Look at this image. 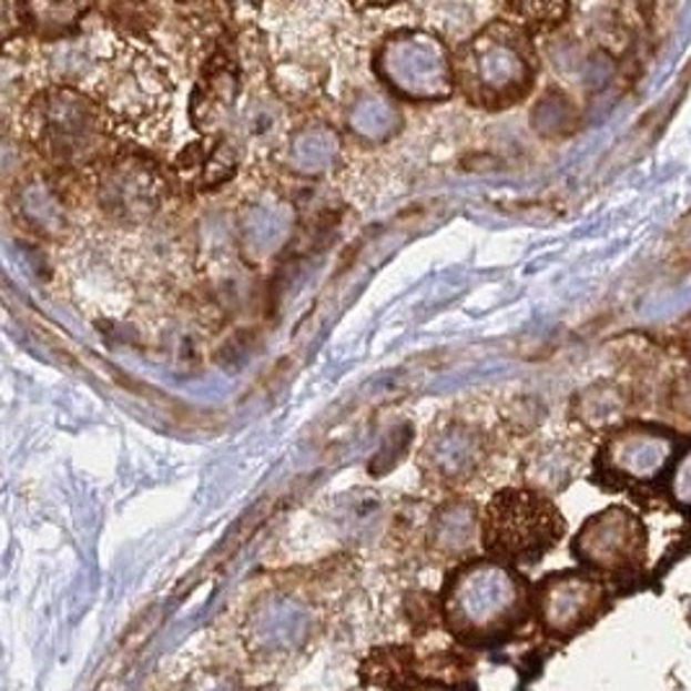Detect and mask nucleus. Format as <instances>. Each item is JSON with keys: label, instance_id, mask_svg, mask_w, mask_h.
Segmentation results:
<instances>
[{"label": "nucleus", "instance_id": "1", "mask_svg": "<svg viewBox=\"0 0 691 691\" xmlns=\"http://www.w3.org/2000/svg\"><path fill=\"white\" fill-rule=\"evenodd\" d=\"M528 586L510 565L474 559L454 570L443 590V619L458 640L489 642L526 619Z\"/></svg>", "mask_w": 691, "mask_h": 691}, {"label": "nucleus", "instance_id": "2", "mask_svg": "<svg viewBox=\"0 0 691 691\" xmlns=\"http://www.w3.org/2000/svg\"><path fill=\"white\" fill-rule=\"evenodd\" d=\"M565 534V518L555 502L531 489H502L489 500L481 541L497 562L531 565Z\"/></svg>", "mask_w": 691, "mask_h": 691}, {"label": "nucleus", "instance_id": "3", "mask_svg": "<svg viewBox=\"0 0 691 691\" xmlns=\"http://www.w3.org/2000/svg\"><path fill=\"white\" fill-rule=\"evenodd\" d=\"M575 555L596 570L613 575L632 572L648 557V531L640 518L617 505L598 512L580 528Z\"/></svg>", "mask_w": 691, "mask_h": 691}, {"label": "nucleus", "instance_id": "4", "mask_svg": "<svg viewBox=\"0 0 691 691\" xmlns=\"http://www.w3.org/2000/svg\"><path fill=\"white\" fill-rule=\"evenodd\" d=\"M606 586L593 575L567 570L549 575L536 590V609L543 629L555 637H572L593 624L606 609Z\"/></svg>", "mask_w": 691, "mask_h": 691}, {"label": "nucleus", "instance_id": "5", "mask_svg": "<svg viewBox=\"0 0 691 691\" xmlns=\"http://www.w3.org/2000/svg\"><path fill=\"white\" fill-rule=\"evenodd\" d=\"M668 454L671 443L644 430L621 433L606 446V461L629 479H652L665 466Z\"/></svg>", "mask_w": 691, "mask_h": 691}, {"label": "nucleus", "instance_id": "6", "mask_svg": "<svg viewBox=\"0 0 691 691\" xmlns=\"http://www.w3.org/2000/svg\"><path fill=\"white\" fill-rule=\"evenodd\" d=\"M673 495L683 505H691V456H687L673 477Z\"/></svg>", "mask_w": 691, "mask_h": 691}, {"label": "nucleus", "instance_id": "7", "mask_svg": "<svg viewBox=\"0 0 691 691\" xmlns=\"http://www.w3.org/2000/svg\"><path fill=\"white\" fill-rule=\"evenodd\" d=\"M404 691H450L446 687H440V683H419V687H409Z\"/></svg>", "mask_w": 691, "mask_h": 691}]
</instances>
